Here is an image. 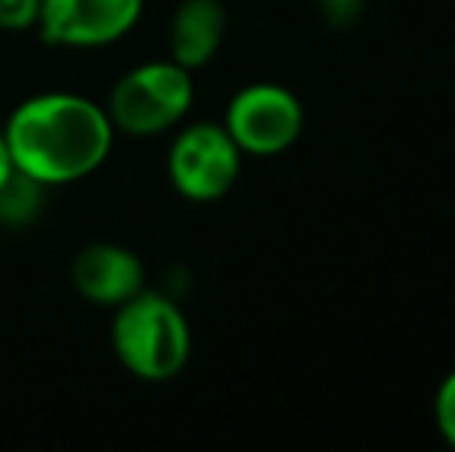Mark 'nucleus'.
Returning <instances> with one entry per match:
<instances>
[{"label": "nucleus", "instance_id": "1", "mask_svg": "<svg viewBox=\"0 0 455 452\" xmlns=\"http://www.w3.org/2000/svg\"><path fill=\"white\" fill-rule=\"evenodd\" d=\"M12 164L28 180L72 186L106 164L115 127L106 109L81 93H37L10 112L4 124Z\"/></svg>", "mask_w": 455, "mask_h": 452}, {"label": "nucleus", "instance_id": "2", "mask_svg": "<svg viewBox=\"0 0 455 452\" xmlns=\"http://www.w3.org/2000/svg\"><path fill=\"white\" fill-rule=\"evenodd\" d=\"M112 350L133 378L162 385L177 378L189 362V320L174 297L143 289L115 307Z\"/></svg>", "mask_w": 455, "mask_h": 452}, {"label": "nucleus", "instance_id": "3", "mask_svg": "<svg viewBox=\"0 0 455 452\" xmlns=\"http://www.w3.org/2000/svg\"><path fill=\"white\" fill-rule=\"evenodd\" d=\"M192 99H196L192 72L168 56V59L133 66L131 72L121 75L102 109L112 121L115 133L146 139L183 124Z\"/></svg>", "mask_w": 455, "mask_h": 452}, {"label": "nucleus", "instance_id": "4", "mask_svg": "<svg viewBox=\"0 0 455 452\" xmlns=\"http://www.w3.org/2000/svg\"><path fill=\"white\" fill-rule=\"evenodd\" d=\"M242 149L223 124H186L168 149V180L183 199L217 202L242 174Z\"/></svg>", "mask_w": 455, "mask_h": 452}, {"label": "nucleus", "instance_id": "5", "mask_svg": "<svg viewBox=\"0 0 455 452\" xmlns=\"http://www.w3.org/2000/svg\"><path fill=\"white\" fill-rule=\"evenodd\" d=\"M223 127L242 155L273 158L288 152L304 133V106L288 87L273 81L248 84L229 99Z\"/></svg>", "mask_w": 455, "mask_h": 452}, {"label": "nucleus", "instance_id": "6", "mask_svg": "<svg viewBox=\"0 0 455 452\" xmlns=\"http://www.w3.org/2000/svg\"><path fill=\"white\" fill-rule=\"evenodd\" d=\"M146 0H41L37 35L50 47L96 50L137 28Z\"/></svg>", "mask_w": 455, "mask_h": 452}, {"label": "nucleus", "instance_id": "7", "mask_svg": "<svg viewBox=\"0 0 455 452\" xmlns=\"http://www.w3.org/2000/svg\"><path fill=\"white\" fill-rule=\"evenodd\" d=\"M68 279L84 301L115 310L146 289V266L131 248L115 242H93L75 254Z\"/></svg>", "mask_w": 455, "mask_h": 452}, {"label": "nucleus", "instance_id": "8", "mask_svg": "<svg viewBox=\"0 0 455 452\" xmlns=\"http://www.w3.org/2000/svg\"><path fill=\"white\" fill-rule=\"evenodd\" d=\"M227 37V10L220 0H180L171 16L168 56L177 66L204 68Z\"/></svg>", "mask_w": 455, "mask_h": 452}, {"label": "nucleus", "instance_id": "9", "mask_svg": "<svg viewBox=\"0 0 455 452\" xmlns=\"http://www.w3.org/2000/svg\"><path fill=\"white\" fill-rule=\"evenodd\" d=\"M41 183L28 180V177L16 170L6 180V186L0 189V220L4 224H25V220H31V214L37 211V202H41Z\"/></svg>", "mask_w": 455, "mask_h": 452}, {"label": "nucleus", "instance_id": "10", "mask_svg": "<svg viewBox=\"0 0 455 452\" xmlns=\"http://www.w3.org/2000/svg\"><path fill=\"white\" fill-rule=\"evenodd\" d=\"M434 418H437L440 437L455 449V369L440 381L437 397H434Z\"/></svg>", "mask_w": 455, "mask_h": 452}, {"label": "nucleus", "instance_id": "11", "mask_svg": "<svg viewBox=\"0 0 455 452\" xmlns=\"http://www.w3.org/2000/svg\"><path fill=\"white\" fill-rule=\"evenodd\" d=\"M41 0H0V31H28L37 25Z\"/></svg>", "mask_w": 455, "mask_h": 452}, {"label": "nucleus", "instance_id": "12", "mask_svg": "<svg viewBox=\"0 0 455 452\" xmlns=\"http://www.w3.org/2000/svg\"><path fill=\"white\" fill-rule=\"evenodd\" d=\"M363 4L365 0H319V6H323V12L329 16V22H335V25L354 22L363 12Z\"/></svg>", "mask_w": 455, "mask_h": 452}, {"label": "nucleus", "instance_id": "13", "mask_svg": "<svg viewBox=\"0 0 455 452\" xmlns=\"http://www.w3.org/2000/svg\"><path fill=\"white\" fill-rule=\"evenodd\" d=\"M16 174V164H12V155H10V146L4 139V131H0V189L6 186V180Z\"/></svg>", "mask_w": 455, "mask_h": 452}]
</instances>
